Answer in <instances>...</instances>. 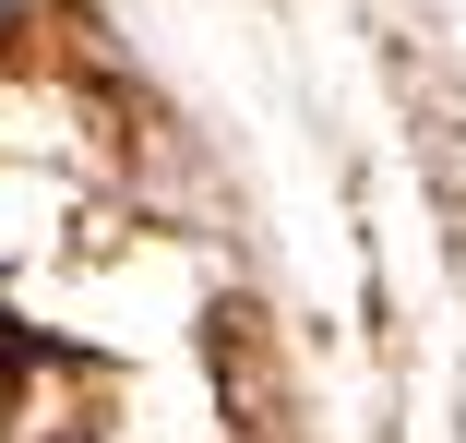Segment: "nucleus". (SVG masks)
<instances>
[{"label": "nucleus", "instance_id": "nucleus-1", "mask_svg": "<svg viewBox=\"0 0 466 443\" xmlns=\"http://www.w3.org/2000/svg\"><path fill=\"white\" fill-rule=\"evenodd\" d=\"M13 360H25V335H13V324H0V384H13Z\"/></svg>", "mask_w": 466, "mask_h": 443}]
</instances>
